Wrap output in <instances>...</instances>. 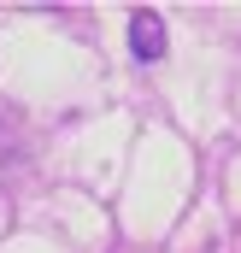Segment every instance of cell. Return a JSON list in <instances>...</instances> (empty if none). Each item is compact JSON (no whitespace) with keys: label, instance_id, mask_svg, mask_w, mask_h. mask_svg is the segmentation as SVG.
I'll return each instance as SVG.
<instances>
[{"label":"cell","instance_id":"obj_1","mask_svg":"<svg viewBox=\"0 0 241 253\" xmlns=\"http://www.w3.org/2000/svg\"><path fill=\"white\" fill-rule=\"evenodd\" d=\"M129 53L141 65L165 59V18H159L153 6H135V12H129Z\"/></svg>","mask_w":241,"mask_h":253}]
</instances>
